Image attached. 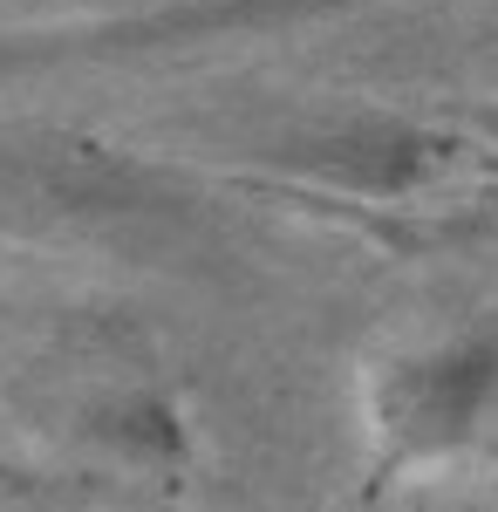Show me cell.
Listing matches in <instances>:
<instances>
[{
  "mask_svg": "<svg viewBox=\"0 0 498 512\" xmlns=\"http://www.w3.org/2000/svg\"><path fill=\"white\" fill-rule=\"evenodd\" d=\"M498 396V349L492 342H444L389 362L369 390L376 444L389 465H437L464 451Z\"/></svg>",
  "mask_w": 498,
  "mask_h": 512,
  "instance_id": "6da1fadb",
  "label": "cell"
},
{
  "mask_svg": "<svg viewBox=\"0 0 498 512\" xmlns=\"http://www.w3.org/2000/svg\"><path fill=\"white\" fill-rule=\"evenodd\" d=\"M444 144H430L417 130H355V137H335V144H321V171L328 178H342L355 192H410L423 171L437 164Z\"/></svg>",
  "mask_w": 498,
  "mask_h": 512,
  "instance_id": "7a4b0ae2",
  "label": "cell"
},
{
  "mask_svg": "<svg viewBox=\"0 0 498 512\" xmlns=\"http://www.w3.org/2000/svg\"><path fill=\"white\" fill-rule=\"evenodd\" d=\"M492 137H498V117H492Z\"/></svg>",
  "mask_w": 498,
  "mask_h": 512,
  "instance_id": "3957f363",
  "label": "cell"
}]
</instances>
